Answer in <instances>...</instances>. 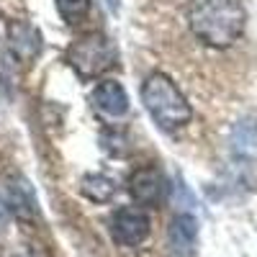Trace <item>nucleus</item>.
Instances as JSON below:
<instances>
[{
    "instance_id": "nucleus-5",
    "label": "nucleus",
    "mask_w": 257,
    "mask_h": 257,
    "mask_svg": "<svg viewBox=\"0 0 257 257\" xmlns=\"http://www.w3.org/2000/svg\"><path fill=\"white\" fill-rule=\"evenodd\" d=\"M165 175L157 167H139L128 178V196H132L139 206H155L165 198Z\"/></svg>"
},
{
    "instance_id": "nucleus-13",
    "label": "nucleus",
    "mask_w": 257,
    "mask_h": 257,
    "mask_svg": "<svg viewBox=\"0 0 257 257\" xmlns=\"http://www.w3.org/2000/svg\"><path fill=\"white\" fill-rule=\"evenodd\" d=\"M118 6H121V0H108V8H111L113 13L118 11Z\"/></svg>"
},
{
    "instance_id": "nucleus-3",
    "label": "nucleus",
    "mask_w": 257,
    "mask_h": 257,
    "mask_svg": "<svg viewBox=\"0 0 257 257\" xmlns=\"http://www.w3.org/2000/svg\"><path fill=\"white\" fill-rule=\"evenodd\" d=\"M64 62L80 80H100L105 77V72L118 67V52L108 34L88 31L70 41Z\"/></svg>"
},
{
    "instance_id": "nucleus-11",
    "label": "nucleus",
    "mask_w": 257,
    "mask_h": 257,
    "mask_svg": "<svg viewBox=\"0 0 257 257\" xmlns=\"http://www.w3.org/2000/svg\"><path fill=\"white\" fill-rule=\"evenodd\" d=\"M54 3L67 26H80L90 13V0H54Z\"/></svg>"
},
{
    "instance_id": "nucleus-2",
    "label": "nucleus",
    "mask_w": 257,
    "mask_h": 257,
    "mask_svg": "<svg viewBox=\"0 0 257 257\" xmlns=\"http://www.w3.org/2000/svg\"><path fill=\"white\" fill-rule=\"evenodd\" d=\"M142 103L152 121L165 132H178L193 118V108L180 88L165 72H152L142 82Z\"/></svg>"
},
{
    "instance_id": "nucleus-7",
    "label": "nucleus",
    "mask_w": 257,
    "mask_h": 257,
    "mask_svg": "<svg viewBox=\"0 0 257 257\" xmlns=\"http://www.w3.org/2000/svg\"><path fill=\"white\" fill-rule=\"evenodd\" d=\"M90 100L95 105V111L108 118H123L128 113V95L116 80L98 82V88L90 93Z\"/></svg>"
},
{
    "instance_id": "nucleus-4",
    "label": "nucleus",
    "mask_w": 257,
    "mask_h": 257,
    "mask_svg": "<svg viewBox=\"0 0 257 257\" xmlns=\"http://www.w3.org/2000/svg\"><path fill=\"white\" fill-rule=\"evenodd\" d=\"M108 231L116 244L121 247H137L149 237V216L144 208L137 206H123L113 211V216L108 221Z\"/></svg>"
},
{
    "instance_id": "nucleus-1",
    "label": "nucleus",
    "mask_w": 257,
    "mask_h": 257,
    "mask_svg": "<svg viewBox=\"0 0 257 257\" xmlns=\"http://www.w3.org/2000/svg\"><path fill=\"white\" fill-rule=\"evenodd\" d=\"M188 26L201 44L229 49L244 34L247 11L242 0H190Z\"/></svg>"
},
{
    "instance_id": "nucleus-10",
    "label": "nucleus",
    "mask_w": 257,
    "mask_h": 257,
    "mask_svg": "<svg viewBox=\"0 0 257 257\" xmlns=\"http://www.w3.org/2000/svg\"><path fill=\"white\" fill-rule=\"evenodd\" d=\"M82 196L85 198H90L93 203H105V201H111L116 196V183L111 178H105V175H85L82 178Z\"/></svg>"
},
{
    "instance_id": "nucleus-9",
    "label": "nucleus",
    "mask_w": 257,
    "mask_h": 257,
    "mask_svg": "<svg viewBox=\"0 0 257 257\" xmlns=\"http://www.w3.org/2000/svg\"><path fill=\"white\" fill-rule=\"evenodd\" d=\"M231 152L239 160H257V118H242L231 128Z\"/></svg>"
},
{
    "instance_id": "nucleus-6",
    "label": "nucleus",
    "mask_w": 257,
    "mask_h": 257,
    "mask_svg": "<svg viewBox=\"0 0 257 257\" xmlns=\"http://www.w3.org/2000/svg\"><path fill=\"white\" fill-rule=\"evenodd\" d=\"M167 244L178 257H193L198 249V221L190 213H178L167 226Z\"/></svg>"
},
{
    "instance_id": "nucleus-8",
    "label": "nucleus",
    "mask_w": 257,
    "mask_h": 257,
    "mask_svg": "<svg viewBox=\"0 0 257 257\" xmlns=\"http://www.w3.org/2000/svg\"><path fill=\"white\" fill-rule=\"evenodd\" d=\"M8 44L11 52L21 59V62H34L41 52V36L39 31L26 24V21H11L8 24Z\"/></svg>"
},
{
    "instance_id": "nucleus-12",
    "label": "nucleus",
    "mask_w": 257,
    "mask_h": 257,
    "mask_svg": "<svg viewBox=\"0 0 257 257\" xmlns=\"http://www.w3.org/2000/svg\"><path fill=\"white\" fill-rule=\"evenodd\" d=\"M6 221H8V203L0 198V229L6 226Z\"/></svg>"
}]
</instances>
